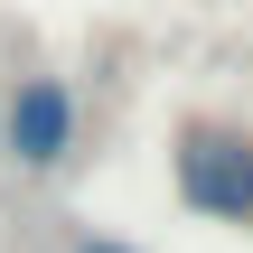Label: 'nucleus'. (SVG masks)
<instances>
[{
  "label": "nucleus",
  "instance_id": "7ed1b4c3",
  "mask_svg": "<svg viewBox=\"0 0 253 253\" xmlns=\"http://www.w3.org/2000/svg\"><path fill=\"white\" fill-rule=\"evenodd\" d=\"M56 253H141V244H122V235H94V225H66V244Z\"/></svg>",
  "mask_w": 253,
  "mask_h": 253
},
{
  "label": "nucleus",
  "instance_id": "f257e3e1",
  "mask_svg": "<svg viewBox=\"0 0 253 253\" xmlns=\"http://www.w3.org/2000/svg\"><path fill=\"white\" fill-rule=\"evenodd\" d=\"M169 188L207 225H253V131H235V122H178Z\"/></svg>",
  "mask_w": 253,
  "mask_h": 253
},
{
  "label": "nucleus",
  "instance_id": "f03ea898",
  "mask_svg": "<svg viewBox=\"0 0 253 253\" xmlns=\"http://www.w3.org/2000/svg\"><path fill=\"white\" fill-rule=\"evenodd\" d=\"M75 141H84V103L66 75H19L0 94V160L19 178H56L75 160Z\"/></svg>",
  "mask_w": 253,
  "mask_h": 253
}]
</instances>
